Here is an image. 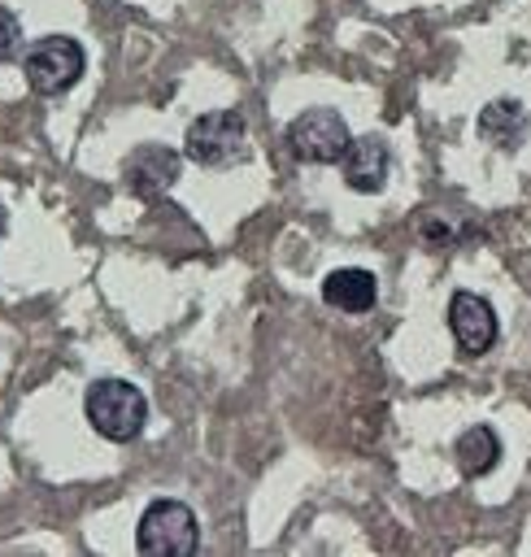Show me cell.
Listing matches in <instances>:
<instances>
[{
    "label": "cell",
    "instance_id": "6",
    "mask_svg": "<svg viewBox=\"0 0 531 557\" xmlns=\"http://www.w3.org/2000/svg\"><path fill=\"white\" fill-rule=\"evenodd\" d=\"M448 331L466 357H483L496 344V313L479 292H453L448 300Z\"/></svg>",
    "mask_w": 531,
    "mask_h": 557
},
{
    "label": "cell",
    "instance_id": "10",
    "mask_svg": "<svg viewBox=\"0 0 531 557\" xmlns=\"http://www.w3.org/2000/svg\"><path fill=\"white\" fill-rule=\"evenodd\" d=\"M453 461H457V470L466 474V479H483L496 461H501V440H496V431L492 426H470V431H461L457 440H453Z\"/></svg>",
    "mask_w": 531,
    "mask_h": 557
},
{
    "label": "cell",
    "instance_id": "9",
    "mask_svg": "<svg viewBox=\"0 0 531 557\" xmlns=\"http://www.w3.org/2000/svg\"><path fill=\"white\" fill-rule=\"evenodd\" d=\"M322 300L339 313H366L374 300H379V283L370 270H357V265H344V270H331L326 283H322Z\"/></svg>",
    "mask_w": 531,
    "mask_h": 557
},
{
    "label": "cell",
    "instance_id": "1",
    "mask_svg": "<svg viewBox=\"0 0 531 557\" xmlns=\"http://www.w3.org/2000/svg\"><path fill=\"white\" fill-rule=\"evenodd\" d=\"M83 409H87V422L113 444H131L148 422V400L126 379H96L87 387Z\"/></svg>",
    "mask_w": 531,
    "mask_h": 557
},
{
    "label": "cell",
    "instance_id": "8",
    "mask_svg": "<svg viewBox=\"0 0 531 557\" xmlns=\"http://www.w3.org/2000/svg\"><path fill=\"white\" fill-rule=\"evenodd\" d=\"M339 161H344V183H348L353 191H379V187L387 183L392 157H387V144H383L379 135L348 139V148H344Z\"/></svg>",
    "mask_w": 531,
    "mask_h": 557
},
{
    "label": "cell",
    "instance_id": "13",
    "mask_svg": "<svg viewBox=\"0 0 531 557\" xmlns=\"http://www.w3.org/2000/svg\"><path fill=\"white\" fill-rule=\"evenodd\" d=\"M4 222H9V218H4V205H0V235H4Z\"/></svg>",
    "mask_w": 531,
    "mask_h": 557
},
{
    "label": "cell",
    "instance_id": "4",
    "mask_svg": "<svg viewBox=\"0 0 531 557\" xmlns=\"http://www.w3.org/2000/svg\"><path fill=\"white\" fill-rule=\"evenodd\" d=\"M287 148L296 161H309V165H335L348 148V122L335 113V109H305L300 117L287 122Z\"/></svg>",
    "mask_w": 531,
    "mask_h": 557
},
{
    "label": "cell",
    "instance_id": "3",
    "mask_svg": "<svg viewBox=\"0 0 531 557\" xmlns=\"http://www.w3.org/2000/svg\"><path fill=\"white\" fill-rule=\"evenodd\" d=\"M135 544L148 557H192L200 548L196 513L183 500H152L144 509V518H139Z\"/></svg>",
    "mask_w": 531,
    "mask_h": 557
},
{
    "label": "cell",
    "instance_id": "7",
    "mask_svg": "<svg viewBox=\"0 0 531 557\" xmlns=\"http://www.w3.org/2000/svg\"><path fill=\"white\" fill-rule=\"evenodd\" d=\"M178 165H183V157H178L174 148H165V144H144V148H135V152L126 157V187H131L135 196H157V191H165V187L178 178Z\"/></svg>",
    "mask_w": 531,
    "mask_h": 557
},
{
    "label": "cell",
    "instance_id": "5",
    "mask_svg": "<svg viewBox=\"0 0 531 557\" xmlns=\"http://www.w3.org/2000/svg\"><path fill=\"white\" fill-rule=\"evenodd\" d=\"M244 144H248V126H244V113L235 109H213L205 117H196L187 126V139H183V152L200 165H231L244 157Z\"/></svg>",
    "mask_w": 531,
    "mask_h": 557
},
{
    "label": "cell",
    "instance_id": "12",
    "mask_svg": "<svg viewBox=\"0 0 531 557\" xmlns=\"http://www.w3.org/2000/svg\"><path fill=\"white\" fill-rule=\"evenodd\" d=\"M17 39H22V26H17V17L0 4V61H9V57L17 52Z\"/></svg>",
    "mask_w": 531,
    "mask_h": 557
},
{
    "label": "cell",
    "instance_id": "2",
    "mask_svg": "<svg viewBox=\"0 0 531 557\" xmlns=\"http://www.w3.org/2000/svg\"><path fill=\"white\" fill-rule=\"evenodd\" d=\"M83 70H87V57H83L78 39H70V35H44L22 57V74H26L30 91H39V96L70 91L83 78Z\"/></svg>",
    "mask_w": 531,
    "mask_h": 557
},
{
    "label": "cell",
    "instance_id": "11",
    "mask_svg": "<svg viewBox=\"0 0 531 557\" xmlns=\"http://www.w3.org/2000/svg\"><path fill=\"white\" fill-rule=\"evenodd\" d=\"M479 131L483 139H492L496 148H518L522 144V131H527V109L518 100H492L483 113H479Z\"/></svg>",
    "mask_w": 531,
    "mask_h": 557
}]
</instances>
